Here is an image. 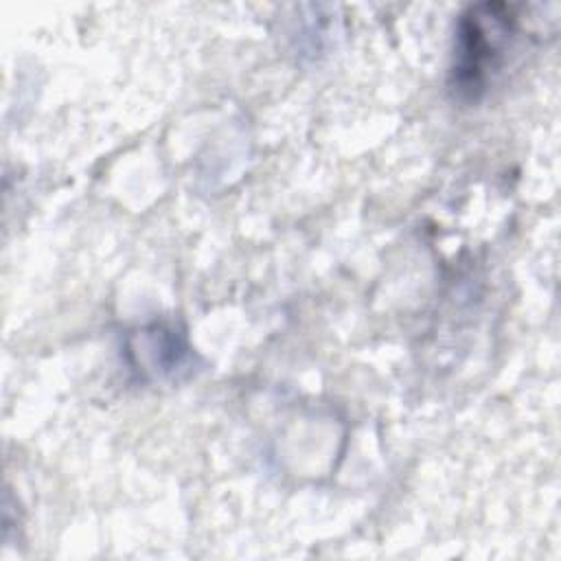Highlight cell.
Segmentation results:
<instances>
[{"instance_id": "2", "label": "cell", "mask_w": 561, "mask_h": 561, "mask_svg": "<svg viewBox=\"0 0 561 561\" xmlns=\"http://www.w3.org/2000/svg\"><path fill=\"white\" fill-rule=\"evenodd\" d=\"M127 355L138 373L156 381H178L193 368V348L171 322H153L131 333Z\"/></svg>"}, {"instance_id": "1", "label": "cell", "mask_w": 561, "mask_h": 561, "mask_svg": "<svg viewBox=\"0 0 561 561\" xmlns=\"http://www.w3.org/2000/svg\"><path fill=\"white\" fill-rule=\"evenodd\" d=\"M517 35V15L504 2L469 7L456 28L451 88L465 99H478L506 61Z\"/></svg>"}]
</instances>
